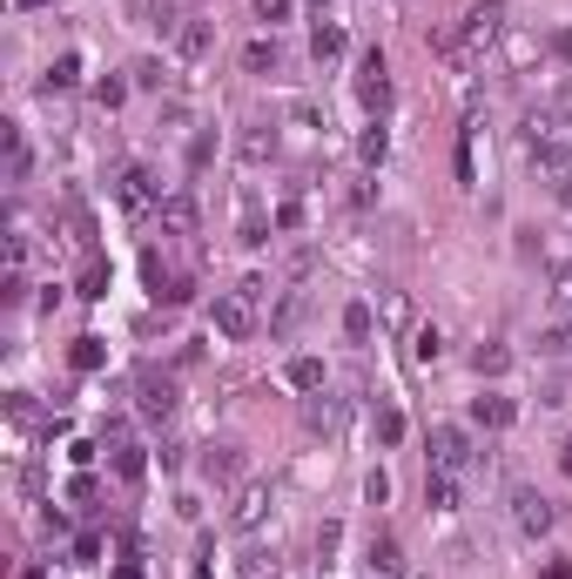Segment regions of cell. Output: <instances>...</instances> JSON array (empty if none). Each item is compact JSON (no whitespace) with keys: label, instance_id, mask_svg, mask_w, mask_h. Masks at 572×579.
Here are the masks:
<instances>
[{"label":"cell","instance_id":"cell-36","mask_svg":"<svg viewBox=\"0 0 572 579\" xmlns=\"http://www.w3.org/2000/svg\"><path fill=\"white\" fill-rule=\"evenodd\" d=\"M129 74H135V88H169V61H156V55H142Z\"/></svg>","mask_w":572,"mask_h":579},{"label":"cell","instance_id":"cell-13","mask_svg":"<svg viewBox=\"0 0 572 579\" xmlns=\"http://www.w3.org/2000/svg\"><path fill=\"white\" fill-rule=\"evenodd\" d=\"M270 512H277V492L250 479V485L236 492V506H229V526H236V532H256V526H263V519H270Z\"/></svg>","mask_w":572,"mask_h":579},{"label":"cell","instance_id":"cell-34","mask_svg":"<svg viewBox=\"0 0 572 579\" xmlns=\"http://www.w3.org/2000/svg\"><path fill=\"white\" fill-rule=\"evenodd\" d=\"M296 317H303V290H283V303L270 311V330H277V337H290V330H296Z\"/></svg>","mask_w":572,"mask_h":579},{"label":"cell","instance_id":"cell-14","mask_svg":"<svg viewBox=\"0 0 572 579\" xmlns=\"http://www.w3.org/2000/svg\"><path fill=\"white\" fill-rule=\"evenodd\" d=\"M404 432H411L404 411H398L391 398H377V411H370V445H377V451H398V445H404Z\"/></svg>","mask_w":572,"mask_h":579},{"label":"cell","instance_id":"cell-7","mask_svg":"<svg viewBox=\"0 0 572 579\" xmlns=\"http://www.w3.org/2000/svg\"><path fill=\"white\" fill-rule=\"evenodd\" d=\"M196 472H203L209 485H250V451H243L236 438H222V445H203Z\"/></svg>","mask_w":572,"mask_h":579},{"label":"cell","instance_id":"cell-53","mask_svg":"<svg viewBox=\"0 0 572 579\" xmlns=\"http://www.w3.org/2000/svg\"><path fill=\"white\" fill-rule=\"evenodd\" d=\"M411 579H425V572H411Z\"/></svg>","mask_w":572,"mask_h":579},{"label":"cell","instance_id":"cell-31","mask_svg":"<svg viewBox=\"0 0 572 579\" xmlns=\"http://www.w3.org/2000/svg\"><path fill=\"white\" fill-rule=\"evenodd\" d=\"M411 358H417V364H438V358H445V330H438V324H417V330H411Z\"/></svg>","mask_w":572,"mask_h":579},{"label":"cell","instance_id":"cell-39","mask_svg":"<svg viewBox=\"0 0 572 579\" xmlns=\"http://www.w3.org/2000/svg\"><path fill=\"white\" fill-rule=\"evenodd\" d=\"M101 546H108L101 532H82V539L68 546V566H95V559H101Z\"/></svg>","mask_w":572,"mask_h":579},{"label":"cell","instance_id":"cell-44","mask_svg":"<svg viewBox=\"0 0 572 579\" xmlns=\"http://www.w3.org/2000/svg\"><path fill=\"white\" fill-rule=\"evenodd\" d=\"M68 498H74V506H95L101 485H95V479H68Z\"/></svg>","mask_w":572,"mask_h":579},{"label":"cell","instance_id":"cell-9","mask_svg":"<svg viewBox=\"0 0 572 579\" xmlns=\"http://www.w3.org/2000/svg\"><path fill=\"white\" fill-rule=\"evenodd\" d=\"M175 405H182V384H175V377H162V371H142V377H135V411H142V418L162 424V418H175Z\"/></svg>","mask_w":572,"mask_h":579},{"label":"cell","instance_id":"cell-28","mask_svg":"<svg viewBox=\"0 0 572 579\" xmlns=\"http://www.w3.org/2000/svg\"><path fill=\"white\" fill-rule=\"evenodd\" d=\"M377 324H385V330H411V297L404 290H377Z\"/></svg>","mask_w":572,"mask_h":579},{"label":"cell","instance_id":"cell-10","mask_svg":"<svg viewBox=\"0 0 572 579\" xmlns=\"http://www.w3.org/2000/svg\"><path fill=\"white\" fill-rule=\"evenodd\" d=\"M303 424H311L317 438H337L343 424H351V398H337L330 384H324V391H311V398H303Z\"/></svg>","mask_w":572,"mask_h":579},{"label":"cell","instance_id":"cell-16","mask_svg":"<svg viewBox=\"0 0 572 579\" xmlns=\"http://www.w3.org/2000/svg\"><path fill=\"white\" fill-rule=\"evenodd\" d=\"M108 466H114V479H122V485H142V479H148V445L114 438V445H108Z\"/></svg>","mask_w":572,"mask_h":579},{"label":"cell","instance_id":"cell-12","mask_svg":"<svg viewBox=\"0 0 572 579\" xmlns=\"http://www.w3.org/2000/svg\"><path fill=\"white\" fill-rule=\"evenodd\" d=\"M472 424H478V432H512V424H519V405L499 391V384H485V391L472 398Z\"/></svg>","mask_w":572,"mask_h":579},{"label":"cell","instance_id":"cell-40","mask_svg":"<svg viewBox=\"0 0 572 579\" xmlns=\"http://www.w3.org/2000/svg\"><path fill=\"white\" fill-rule=\"evenodd\" d=\"M148 27H162L169 41H175V27H182V8H175V0H148Z\"/></svg>","mask_w":572,"mask_h":579},{"label":"cell","instance_id":"cell-21","mask_svg":"<svg viewBox=\"0 0 572 579\" xmlns=\"http://www.w3.org/2000/svg\"><path fill=\"white\" fill-rule=\"evenodd\" d=\"M277 148H283V135H277V122H256L243 142H236V156L250 162V169H263V162H277Z\"/></svg>","mask_w":572,"mask_h":579},{"label":"cell","instance_id":"cell-52","mask_svg":"<svg viewBox=\"0 0 572 579\" xmlns=\"http://www.w3.org/2000/svg\"><path fill=\"white\" fill-rule=\"evenodd\" d=\"M21 579H48V566H27V572H21Z\"/></svg>","mask_w":572,"mask_h":579},{"label":"cell","instance_id":"cell-27","mask_svg":"<svg viewBox=\"0 0 572 579\" xmlns=\"http://www.w3.org/2000/svg\"><path fill=\"white\" fill-rule=\"evenodd\" d=\"M539 358H552V364H559V358H572V311H565V317H552V324L539 330Z\"/></svg>","mask_w":572,"mask_h":579},{"label":"cell","instance_id":"cell-50","mask_svg":"<svg viewBox=\"0 0 572 579\" xmlns=\"http://www.w3.org/2000/svg\"><path fill=\"white\" fill-rule=\"evenodd\" d=\"M559 472H565V479H572V438H565V445H559Z\"/></svg>","mask_w":572,"mask_h":579},{"label":"cell","instance_id":"cell-29","mask_svg":"<svg viewBox=\"0 0 572 579\" xmlns=\"http://www.w3.org/2000/svg\"><path fill=\"white\" fill-rule=\"evenodd\" d=\"M277 61H283V48H277V34H256V41L243 48V68H250V74H277Z\"/></svg>","mask_w":572,"mask_h":579},{"label":"cell","instance_id":"cell-41","mask_svg":"<svg viewBox=\"0 0 572 579\" xmlns=\"http://www.w3.org/2000/svg\"><path fill=\"white\" fill-rule=\"evenodd\" d=\"M385 498H391V472L370 466V472H364V506H385Z\"/></svg>","mask_w":572,"mask_h":579},{"label":"cell","instance_id":"cell-20","mask_svg":"<svg viewBox=\"0 0 572 579\" xmlns=\"http://www.w3.org/2000/svg\"><path fill=\"white\" fill-rule=\"evenodd\" d=\"M175 55L182 61H209L216 55V21H182L175 27Z\"/></svg>","mask_w":572,"mask_h":579},{"label":"cell","instance_id":"cell-45","mask_svg":"<svg viewBox=\"0 0 572 579\" xmlns=\"http://www.w3.org/2000/svg\"><path fill=\"white\" fill-rule=\"evenodd\" d=\"M539 405H546V411L565 405V377H546V384H539Z\"/></svg>","mask_w":572,"mask_h":579},{"label":"cell","instance_id":"cell-6","mask_svg":"<svg viewBox=\"0 0 572 579\" xmlns=\"http://www.w3.org/2000/svg\"><path fill=\"white\" fill-rule=\"evenodd\" d=\"M351 88H357V101H364L370 122H385V114H391V95H398V88H391V61L377 55V48L357 55V82H351Z\"/></svg>","mask_w":572,"mask_h":579},{"label":"cell","instance_id":"cell-22","mask_svg":"<svg viewBox=\"0 0 572 579\" xmlns=\"http://www.w3.org/2000/svg\"><path fill=\"white\" fill-rule=\"evenodd\" d=\"M108 290H114V263L88 250V263H82V277H74V297H88V303H101Z\"/></svg>","mask_w":572,"mask_h":579},{"label":"cell","instance_id":"cell-37","mask_svg":"<svg viewBox=\"0 0 572 579\" xmlns=\"http://www.w3.org/2000/svg\"><path fill=\"white\" fill-rule=\"evenodd\" d=\"M129 88H135L129 74H101V82H95V101H101V108H122V101H129Z\"/></svg>","mask_w":572,"mask_h":579},{"label":"cell","instance_id":"cell-46","mask_svg":"<svg viewBox=\"0 0 572 579\" xmlns=\"http://www.w3.org/2000/svg\"><path fill=\"white\" fill-rule=\"evenodd\" d=\"M95 451H101L95 438H74V445H68V458H74V466H95Z\"/></svg>","mask_w":572,"mask_h":579},{"label":"cell","instance_id":"cell-26","mask_svg":"<svg viewBox=\"0 0 572 579\" xmlns=\"http://www.w3.org/2000/svg\"><path fill=\"white\" fill-rule=\"evenodd\" d=\"M337 324H343V337H351V343H370V330H377V303H364V297H357V303H343V317H337Z\"/></svg>","mask_w":572,"mask_h":579},{"label":"cell","instance_id":"cell-35","mask_svg":"<svg viewBox=\"0 0 572 579\" xmlns=\"http://www.w3.org/2000/svg\"><path fill=\"white\" fill-rule=\"evenodd\" d=\"M270 216H277V237H296V229H303V222H311V209H303L296 196H283V203H277Z\"/></svg>","mask_w":572,"mask_h":579},{"label":"cell","instance_id":"cell-2","mask_svg":"<svg viewBox=\"0 0 572 579\" xmlns=\"http://www.w3.org/2000/svg\"><path fill=\"white\" fill-rule=\"evenodd\" d=\"M506 34H512V8H506V0H472V8L458 14V41H465L472 55L499 48Z\"/></svg>","mask_w":572,"mask_h":579},{"label":"cell","instance_id":"cell-5","mask_svg":"<svg viewBox=\"0 0 572 579\" xmlns=\"http://www.w3.org/2000/svg\"><path fill=\"white\" fill-rule=\"evenodd\" d=\"M114 203H122L129 216H142V209H162L169 203V182L148 169V162H122V176H114Z\"/></svg>","mask_w":572,"mask_h":579},{"label":"cell","instance_id":"cell-33","mask_svg":"<svg viewBox=\"0 0 572 579\" xmlns=\"http://www.w3.org/2000/svg\"><path fill=\"white\" fill-rule=\"evenodd\" d=\"M74 82H82V55L68 48V55H54V61H48V95H54V88H74Z\"/></svg>","mask_w":572,"mask_h":579},{"label":"cell","instance_id":"cell-19","mask_svg":"<svg viewBox=\"0 0 572 579\" xmlns=\"http://www.w3.org/2000/svg\"><path fill=\"white\" fill-rule=\"evenodd\" d=\"M472 371H478L485 384H499V377L512 371V343H506V337H485V343H472Z\"/></svg>","mask_w":572,"mask_h":579},{"label":"cell","instance_id":"cell-47","mask_svg":"<svg viewBox=\"0 0 572 579\" xmlns=\"http://www.w3.org/2000/svg\"><path fill=\"white\" fill-rule=\"evenodd\" d=\"M539 579H572V559H546V566H539Z\"/></svg>","mask_w":572,"mask_h":579},{"label":"cell","instance_id":"cell-48","mask_svg":"<svg viewBox=\"0 0 572 579\" xmlns=\"http://www.w3.org/2000/svg\"><path fill=\"white\" fill-rule=\"evenodd\" d=\"M552 55H565V61H572V27H559V34H552Z\"/></svg>","mask_w":572,"mask_h":579},{"label":"cell","instance_id":"cell-17","mask_svg":"<svg viewBox=\"0 0 572 579\" xmlns=\"http://www.w3.org/2000/svg\"><path fill=\"white\" fill-rule=\"evenodd\" d=\"M68 371H82V377L108 371V337H101V330H82V337L68 343Z\"/></svg>","mask_w":572,"mask_h":579},{"label":"cell","instance_id":"cell-11","mask_svg":"<svg viewBox=\"0 0 572 579\" xmlns=\"http://www.w3.org/2000/svg\"><path fill=\"white\" fill-rule=\"evenodd\" d=\"M499 48H506V68H512V74H532V68H546V61H552V34L512 27V34H506Z\"/></svg>","mask_w":572,"mask_h":579},{"label":"cell","instance_id":"cell-18","mask_svg":"<svg viewBox=\"0 0 572 579\" xmlns=\"http://www.w3.org/2000/svg\"><path fill=\"white\" fill-rule=\"evenodd\" d=\"M343 55H351V34H343L337 21H317V27H311V61H317V68H337Z\"/></svg>","mask_w":572,"mask_h":579},{"label":"cell","instance_id":"cell-25","mask_svg":"<svg viewBox=\"0 0 572 579\" xmlns=\"http://www.w3.org/2000/svg\"><path fill=\"white\" fill-rule=\"evenodd\" d=\"M385 156H391V129H385V122H364V135H357V162H364V169H385Z\"/></svg>","mask_w":572,"mask_h":579},{"label":"cell","instance_id":"cell-49","mask_svg":"<svg viewBox=\"0 0 572 579\" xmlns=\"http://www.w3.org/2000/svg\"><path fill=\"white\" fill-rule=\"evenodd\" d=\"M188 579H216V572H209V546H203V559H196V566H188Z\"/></svg>","mask_w":572,"mask_h":579},{"label":"cell","instance_id":"cell-42","mask_svg":"<svg viewBox=\"0 0 572 579\" xmlns=\"http://www.w3.org/2000/svg\"><path fill=\"white\" fill-rule=\"evenodd\" d=\"M290 14H296V0H256V21L263 27H283Z\"/></svg>","mask_w":572,"mask_h":579},{"label":"cell","instance_id":"cell-51","mask_svg":"<svg viewBox=\"0 0 572 579\" xmlns=\"http://www.w3.org/2000/svg\"><path fill=\"white\" fill-rule=\"evenodd\" d=\"M14 8H21V14H41V8H48V0H14Z\"/></svg>","mask_w":572,"mask_h":579},{"label":"cell","instance_id":"cell-32","mask_svg":"<svg viewBox=\"0 0 572 579\" xmlns=\"http://www.w3.org/2000/svg\"><path fill=\"white\" fill-rule=\"evenodd\" d=\"M27 169H34V148H27V135H21V129H8V182L21 189V182H27Z\"/></svg>","mask_w":572,"mask_h":579},{"label":"cell","instance_id":"cell-15","mask_svg":"<svg viewBox=\"0 0 572 579\" xmlns=\"http://www.w3.org/2000/svg\"><path fill=\"white\" fill-rule=\"evenodd\" d=\"M283 384L311 398V391H324V384H330V364H324V358H311V351H296V358L283 364Z\"/></svg>","mask_w":572,"mask_h":579},{"label":"cell","instance_id":"cell-38","mask_svg":"<svg viewBox=\"0 0 572 579\" xmlns=\"http://www.w3.org/2000/svg\"><path fill=\"white\" fill-rule=\"evenodd\" d=\"M216 162V129H196L188 135V169H209Z\"/></svg>","mask_w":572,"mask_h":579},{"label":"cell","instance_id":"cell-23","mask_svg":"<svg viewBox=\"0 0 572 579\" xmlns=\"http://www.w3.org/2000/svg\"><path fill=\"white\" fill-rule=\"evenodd\" d=\"M156 216H162V229H175V237H196V216H203V209H196V196H188V189H169V203H162Z\"/></svg>","mask_w":572,"mask_h":579},{"label":"cell","instance_id":"cell-30","mask_svg":"<svg viewBox=\"0 0 572 579\" xmlns=\"http://www.w3.org/2000/svg\"><path fill=\"white\" fill-rule=\"evenodd\" d=\"M425 506L431 512H458V472H431L425 479Z\"/></svg>","mask_w":572,"mask_h":579},{"label":"cell","instance_id":"cell-24","mask_svg":"<svg viewBox=\"0 0 572 579\" xmlns=\"http://www.w3.org/2000/svg\"><path fill=\"white\" fill-rule=\"evenodd\" d=\"M364 566H370L377 579H398V572H404V553H398V539H391V532H370V546H364Z\"/></svg>","mask_w":572,"mask_h":579},{"label":"cell","instance_id":"cell-43","mask_svg":"<svg viewBox=\"0 0 572 579\" xmlns=\"http://www.w3.org/2000/svg\"><path fill=\"white\" fill-rule=\"evenodd\" d=\"M114 579H148V559H142V546H122V559H114Z\"/></svg>","mask_w":572,"mask_h":579},{"label":"cell","instance_id":"cell-3","mask_svg":"<svg viewBox=\"0 0 572 579\" xmlns=\"http://www.w3.org/2000/svg\"><path fill=\"white\" fill-rule=\"evenodd\" d=\"M142 284H148V297H156V303H169V311H175V303L196 297V269H182L162 250H142Z\"/></svg>","mask_w":572,"mask_h":579},{"label":"cell","instance_id":"cell-8","mask_svg":"<svg viewBox=\"0 0 572 579\" xmlns=\"http://www.w3.org/2000/svg\"><path fill=\"white\" fill-rule=\"evenodd\" d=\"M512 526L525 532V539H546L552 526H559V506L546 492H532V485H512Z\"/></svg>","mask_w":572,"mask_h":579},{"label":"cell","instance_id":"cell-4","mask_svg":"<svg viewBox=\"0 0 572 579\" xmlns=\"http://www.w3.org/2000/svg\"><path fill=\"white\" fill-rule=\"evenodd\" d=\"M425 451H431V472H472V466H478L472 424H431V432H425Z\"/></svg>","mask_w":572,"mask_h":579},{"label":"cell","instance_id":"cell-1","mask_svg":"<svg viewBox=\"0 0 572 579\" xmlns=\"http://www.w3.org/2000/svg\"><path fill=\"white\" fill-rule=\"evenodd\" d=\"M209 330H216L222 343H250V337L263 330V277H250V284H236V290H216Z\"/></svg>","mask_w":572,"mask_h":579}]
</instances>
